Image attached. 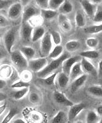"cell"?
I'll return each instance as SVG.
<instances>
[{"mask_svg":"<svg viewBox=\"0 0 102 123\" xmlns=\"http://www.w3.org/2000/svg\"><path fill=\"white\" fill-rule=\"evenodd\" d=\"M71 57V55L68 52H65L62 54L61 56L56 59H53L50 62V63H48L47 66L43 70L37 73V75L40 78H44L48 76L50 74L54 73L55 70H57L60 66L62 65V63L64 60Z\"/></svg>","mask_w":102,"mask_h":123,"instance_id":"1","label":"cell"},{"mask_svg":"<svg viewBox=\"0 0 102 123\" xmlns=\"http://www.w3.org/2000/svg\"><path fill=\"white\" fill-rule=\"evenodd\" d=\"M11 59L16 68L22 72L26 70L28 67V62L20 50H16L12 51Z\"/></svg>","mask_w":102,"mask_h":123,"instance_id":"2","label":"cell"},{"mask_svg":"<svg viewBox=\"0 0 102 123\" xmlns=\"http://www.w3.org/2000/svg\"><path fill=\"white\" fill-rule=\"evenodd\" d=\"M18 31L17 27H12L7 31L4 37V43L6 50L11 54L12 51V48L16 42L17 33Z\"/></svg>","mask_w":102,"mask_h":123,"instance_id":"3","label":"cell"},{"mask_svg":"<svg viewBox=\"0 0 102 123\" xmlns=\"http://www.w3.org/2000/svg\"><path fill=\"white\" fill-rule=\"evenodd\" d=\"M52 49V41L49 33H46L41 39L40 45V54L42 57H48Z\"/></svg>","mask_w":102,"mask_h":123,"instance_id":"4","label":"cell"},{"mask_svg":"<svg viewBox=\"0 0 102 123\" xmlns=\"http://www.w3.org/2000/svg\"><path fill=\"white\" fill-rule=\"evenodd\" d=\"M48 64L46 57H40L38 59H33L28 61V67L31 71L38 73L43 70Z\"/></svg>","mask_w":102,"mask_h":123,"instance_id":"5","label":"cell"},{"mask_svg":"<svg viewBox=\"0 0 102 123\" xmlns=\"http://www.w3.org/2000/svg\"><path fill=\"white\" fill-rule=\"evenodd\" d=\"M41 14V10L33 5L28 4L25 6L22 12V23L28 22L33 17L39 15Z\"/></svg>","mask_w":102,"mask_h":123,"instance_id":"6","label":"cell"},{"mask_svg":"<svg viewBox=\"0 0 102 123\" xmlns=\"http://www.w3.org/2000/svg\"><path fill=\"white\" fill-rule=\"evenodd\" d=\"M23 12V6L21 3L17 2L9 6L8 9V17L10 19L15 20L19 18Z\"/></svg>","mask_w":102,"mask_h":123,"instance_id":"7","label":"cell"},{"mask_svg":"<svg viewBox=\"0 0 102 123\" xmlns=\"http://www.w3.org/2000/svg\"><path fill=\"white\" fill-rule=\"evenodd\" d=\"M82 57L80 55H76L74 57H70L69 58L66 59L63 62L62 66V72L65 73L67 75H70V71H71V68L75 64L76 62H81Z\"/></svg>","mask_w":102,"mask_h":123,"instance_id":"8","label":"cell"},{"mask_svg":"<svg viewBox=\"0 0 102 123\" xmlns=\"http://www.w3.org/2000/svg\"><path fill=\"white\" fill-rule=\"evenodd\" d=\"M33 29V26L29 22L22 23L21 30H20V35H21L22 39L24 41L28 42L29 41L31 40Z\"/></svg>","mask_w":102,"mask_h":123,"instance_id":"9","label":"cell"},{"mask_svg":"<svg viewBox=\"0 0 102 123\" xmlns=\"http://www.w3.org/2000/svg\"><path fill=\"white\" fill-rule=\"evenodd\" d=\"M85 104L84 103H79V104H74L71 106H70V109L68 113V117L70 121H73L76 119L81 112L83 111L85 108Z\"/></svg>","mask_w":102,"mask_h":123,"instance_id":"10","label":"cell"},{"mask_svg":"<svg viewBox=\"0 0 102 123\" xmlns=\"http://www.w3.org/2000/svg\"><path fill=\"white\" fill-rule=\"evenodd\" d=\"M81 65L84 73L90 74L94 76H96L98 75L97 70L95 67V66L89 61V59L82 57V59L81 60Z\"/></svg>","mask_w":102,"mask_h":123,"instance_id":"11","label":"cell"},{"mask_svg":"<svg viewBox=\"0 0 102 123\" xmlns=\"http://www.w3.org/2000/svg\"><path fill=\"white\" fill-rule=\"evenodd\" d=\"M80 4L84 12L90 18H93L96 9V4L92 3L89 0H80Z\"/></svg>","mask_w":102,"mask_h":123,"instance_id":"12","label":"cell"},{"mask_svg":"<svg viewBox=\"0 0 102 123\" xmlns=\"http://www.w3.org/2000/svg\"><path fill=\"white\" fill-rule=\"evenodd\" d=\"M54 98L58 104L65 106H71L74 105L73 102L66 97L63 93L60 92H55L54 94Z\"/></svg>","mask_w":102,"mask_h":123,"instance_id":"13","label":"cell"},{"mask_svg":"<svg viewBox=\"0 0 102 123\" xmlns=\"http://www.w3.org/2000/svg\"><path fill=\"white\" fill-rule=\"evenodd\" d=\"M59 24L60 25V28L65 32H69L72 28L71 22L68 18V17L64 14H60L58 18Z\"/></svg>","mask_w":102,"mask_h":123,"instance_id":"14","label":"cell"},{"mask_svg":"<svg viewBox=\"0 0 102 123\" xmlns=\"http://www.w3.org/2000/svg\"><path fill=\"white\" fill-rule=\"evenodd\" d=\"M87 79V75L86 74H83V75L80 76L78 78L73 80L71 85V92L74 93L78 90L81 87L85 84Z\"/></svg>","mask_w":102,"mask_h":123,"instance_id":"15","label":"cell"},{"mask_svg":"<svg viewBox=\"0 0 102 123\" xmlns=\"http://www.w3.org/2000/svg\"><path fill=\"white\" fill-rule=\"evenodd\" d=\"M83 74H84V71H83V69H82L81 62H76L71 69L70 75H69L70 80L71 79V80L73 81V80H75L77 78H78L80 76L83 75Z\"/></svg>","mask_w":102,"mask_h":123,"instance_id":"16","label":"cell"},{"mask_svg":"<svg viewBox=\"0 0 102 123\" xmlns=\"http://www.w3.org/2000/svg\"><path fill=\"white\" fill-rule=\"evenodd\" d=\"M69 121L68 114L63 111H59L52 118L50 123H67Z\"/></svg>","mask_w":102,"mask_h":123,"instance_id":"17","label":"cell"},{"mask_svg":"<svg viewBox=\"0 0 102 123\" xmlns=\"http://www.w3.org/2000/svg\"><path fill=\"white\" fill-rule=\"evenodd\" d=\"M45 33H46V31L43 27H41V26H38V27H35L33 31L31 41L33 42H36L39 39H42Z\"/></svg>","mask_w":102,"mask_h":123,"instance_id":"18","label":"cell"},{"mask_svg":"<svg viewBox=\"0 0 102 123\" xmlns=\"http://www.w3.org/2000/svg\"><path fill=\"white\" fill-rule=\"evenodd\" d=\"M70 81V77L63 72H61L57 76V84L60 88L64 89L67 86Z\"/></svg>","mask_w":102,"mask_h":123,"instance_id":"19","label":"cell"},{"mask_svg":"<svg viewBox=\"0 0 102 123\" xmlns=\"http://www.w3.org/2000/svg\"><path fill=\"white\" fill-rule=\"evenodd\" d=\"M73 10V5L69 0H65L64 2L62 3V4L60 6L59 9H58V11L61 14H70Z\"/></svg>","mask_w":102,"mask_h":123,"instance_id":"20","label":"cell"},{"mask_svg":"<svg viewBox=\"0 0 102 123\" xmlns=\"http://www.w3.org/2000/svg\"><path fill=\"white\" fill-rule=\"evenodd\" d=\"M20 51L22 52V54L27 60H29L33 59L34 56L36 54L35 49L30 46H23L20 48Z\"/></svg>","mask_w":102,"mask_h":123,"instance_id":"21","label":"cell"},{"mask_svg":"<svg viewBox=\"0 0 102 123\" xmlns=\"http://www.w3.org/2000/svg\"><path fill=\"white\" fill-rule=\"evenodd\" d=\"M87 91L93 96L102 98V86H91L87 88Z\"/></svg>","mask_w":102,"mask_h":123,"instance_id":"22","label":"cell"},{"mask_svg":"<svg viewBox=\"0 0 102 123\" xmlns=\"http://www.w3.org/2000/svg\"><path fill=\"white\" fill-rule=\"evenodd\" d=\"M63 53V48L61 45H55L53 49L48 55V57L51 59H56L59 58Z\"/></svg>","mask_w":102,"mask_h":123,"instance_id":"23","label":"cell"},{"mask_svg":"<svg viewBox=\"0 0 102 123\" xmlns=\"http://www.w3.org/2000/svg\"><path fill=\"white\" fill-rule=\"evenodd\" d=\"M80 47H81V43L79 41L76 40L69 41L65 44V48L69 53L78 50Z\"/></svg>","mask_w":102,"mask_h":123,"instance_id":"24","label":"cell"},{"mask_svg":"<svg viewBox=\"0 0 102 123\" xmlns=\"http://www.w3.org/2000/svg\"><path fill=\"white\" fill-rule=\"evenodd\" d=\"M41 15L42 18L46 20H51L57 15V11H54L50 9H41Z\"/></svg>","mask_w":102,"mask_h":123,"instance_id":"25","label":"cell"},{"mask_svg":"<svg viewBox=\"0 0 102 123\" xmlns=\"http://www.w3.org/2000/svg\"><path fill=\"white\" fill-rule=\"evenodd\" d=\"M75 22L76 25L80 28L85 27L86 21H85V16L81 11H77L75 14Z\"/></svg>","mask_w":102,"mask_h":123,"instance_id":"26","label":"cell"},{"mask_svg":"<svg viewBox=\"0 0 102 123\" xmlns=\"http://www.w3.org/2000/svg\"><path fill=\"white\" fill-rule=\"evenodd\" d=\"M81 57L87 59H96L99 57V52L95 50H88L81 52L79 54Z\"/></svg>","mask_w":102,"mask_h":123,"instance_id":"27","label":"cell"},{"mask_svg":"<svg viewBox=\"0 0 102 123\" xmlns=\"http://www.w3.org/2000/svg\"><path fill=\"white\" fill-rule=\"evenodd\" d=\"M84 31L85 33L90 34V35L99 33L102 31V23L86 27L84 28Z\"/></svg>","mask_w":102,"mask_h":123,"instance_id":"28","label":"cell"},{"mask_svg":"<svg viewBox=\"0 0 102 123\" xmlns=\"http://www.w3.org/2000/svg\"><path fill=\"white\" fill-rule=\"evenodd\" d=\"M99 120L100 116L94 111H89L87 113L85 118L86 123H98Z\"/></svg>","mask_w":102,"mask_h":123,"instance_id":"29","label":"cell"},{"mask_svg":"<svg viewBox=\"0 0 102 123\" xmlns=\"http://www.w3.org/2000/svg\"><path fill=\"white\" fill-rule=\"evenodd\" d=\"M17 113H18V111L17 109L11 108L0 123H10L13 118L15 117V116L17 115Z\"/></svg>","mask_w":102,"mask_h":123,"instance_id":"30","label":"cell"},{"mask_svg":"<svg viewBox=\"0 0 102 123\" xmlns=\"http://www.w3.org/2000/svg\"><path fill=\"white\" fill-rule=\"evenodd\" d=\"M29 91V87H25V88L18 89V91H16L13 95V98L15 100H20L24 98L25 95H27Z\"/></svg>","mask_w":102,"mask_h":123,"instance_id":"31","label":"cell"},{"mask_svg":"<svg viewBox=\"0 0 102 123\" xmlns=\"http://www.w3.org/2000/svg\"><path fill=\"white\" fill-rule=\"evenodd\" d=\"M64 1L65 0H49L48 9L54 10V11H58Z\"/></svg>","mask_w":102,"mask_h":123,"instance_id":"32","label":"cell"},{"mask_svg":"<svg viewBox=\"0 0 102 123\" xmlns=\"http://www.w3.org/2000/svg\"><path fill=\"white\" fill-rule=\"evenodd\" d=\"M93 21L95 23H102V6H98L96 7V11L93 17Z\"/></svg>","mask_w":102,"mask_h":123,"instance_id":"33","label":"cell"},{"mask_svg":"<svg viewBox=\"0 0 102 123\" xmlns=\"http://www.w3.org/2000/svg\"><path fill=\"white\" fill-rule=\"evenodd\" d=\"M29 82H26L23 80H18V81H15L11 85V87L12 89H22L25 87H29L30 86Z\"/></svg>","mask_w":102,"mask_h":123,"instance_id":"34","label":"cell"},{"mask_svg":"<svg viewBox=\"0 0 102 123\" xmlns=\"http://www.w3.org/2000/svg\"><path fill=\"white\" fill-rule=\"evenodd\" d=\"M50 35L51 36L52 43L55 45H60L62 42V38L61 35L57 31H52L50 33Z\"/></svg>","mask_w":102,"mask_h":123,"instance_id":"35","label":"cell"},{"mask_svg":"<svg viewBox=\"0 0 102 123\" xmlns=\"http://www.w3.org/2000/svg\"><path fill=\"white\" fill-rule=\"evenodd\" d=\"M12 71L11 68L9 65H3L0 68V75L4 78H8L11 74Z\"/></svg>","mask_w":102,"mask_h":123,"instance_id":"36","label":"cell"},{"mask_svg":"<svg viewBox=\"0 0 102 123\" xmlns=\"http://www.w3.org/2000/svg\"><path fill=\"white\" fill-rule=\"evenodd\" d=\"M99 41L96 38H89L85 41V44L87 46L91 49H94L98 45Z\"/></svg>","mask_w":102,"mask_h":123,"instance_id":"37","label":"cell"},{"mask_svg":"<svg viewBox=\"0 0 102 123\" xmlns=\"http://www.w3.org/2000/svg\"><path fill=\"white\" fill-rule=\"evenodd\" d=\"M57 74L58 73H57V72H55V73H52V74H50V75H49L48 76L43 78L44 83L48 86L53 85V84H54L55 80V78H57Z\"/></svg>","mask_w":102,"mask_h":123,"instance_id":"38","label":"cell"},{"mask_svg":"<svg viewBox=\"0 0 102 123\" xmlns=\"http://www.w3.org/2000/svg\"><path fill=\"white\" fill-rule=\"evenodd\" d=\"M29 100L30 102L33 104H39V102H40V97L36 92H33L30 94Z\"/></svg>","mask_w":102,"mask_h":123,"instance_id":"39","label":"cell"},{"mask_svg":"<svg viewBox=\"0 0 102 123\" xmlns=\"http://www.w3.org/2000/svg\"><path fill=\"white\" fill-rule=\"evenodd\" d=\"M36 4L41 9H48L49 0H35Z\"/></svg>","mask_w":102,"mask_h":123,"instance_id":"40","label":"cell"},{"mask_svg":"<svg viewBox=\"0 0 102 123\" xmlns=\"http://www.w3.org/2000/svg\"><path fill=\"white\" fill-rule=\"evenodd\" d=\"M22 80L26 82H29L31 79V74L29 71L25 70L22 71L21 73Z\"/></svg>","mask_w":102,"mask_h":123,"instance_id":"41","label":"cell"},{"mask_svg":"<svg viewBox=\"0 0 102 123\" xmlns=\"http://www.w3.org/2000/svg\"><path fill=\"white\" fill-rule=\"evenodd\" d=\"M9 25V22L7 17L0 14V28H5Z\"/></svg>","mask_w":102,"mask_h":123,"instance_id":"42","label":"cell"},{"mask_svg":"<svg viewBox=\"0 0 102 123\" xmlns=\"http://www.w3.org/2000/svg\"><path fill=\"white\" fill-rule=\"evenodd\" d=\"M11 3V1L9 0H0V11L8 7Z\"/></svg>","mask_w":102,"mask_h":123,"instance_id":"43","label":"cell"},{"mask_svg":"<svg viewBox=\"0 0 102 123\" xmlns=\"http://www.w3.org/2000/svg\"><path fill=\"white\" fill-rule=\"evenodd\" d=\"M98 75L100 77H102V59L100 60L98 63Z\"/></svg>","mask_w":102,"mask_h":123,"instance_id":"44","label":"cell"},{"mask_svg":"<svg viewBox=\"0 0 102 123\" xmlns=\"http://www.w3.org/2000/svg\"><path fill=\"white\" fill-rule=\"evenodd\" d=\"M95 112L99 116H102V105L98 106V107L96 108Z\"/></svg>","mask_w":102,"mask_h":123,"instance_id":"45","label":"cell"},{"mask_svg":"<svg viewBox=\"0 0 102 123\" xmlns=\"http://www.w3.org/2000/svg\"><path fill=\"white\" fill-rule=\"evenodd\" d=\"M32 117H33V120L35 121L38 122V121H39V120H40V116L37 113L33 114Z\"/></svg>","mask_w":102,"mask_h":123,"instance_id":"46","label":"cell"},{"mask_svg":"<svg viewBox=\"0 0 102 123\" xmlns=\"http://www.w3.org/2000/svg\"><path fill=\"white\" fill-rule=\"evenodd\" d=\"M7 95L3 92H0V102H2L3 101L5 100L7 98Z\"/></svg>","mask_w":102,"mask_h":123,"instance_id":"47","label":"cell"},{"mask_svg":"<svg viewBox=\"0 0 102 123\" xmlns=\"http://www.w3.org/2000/svg\"><path fill=\"white\" fill-rule=\"evenodd\" d=\"M6 86V82L5 80H3V79L0 78V89L4 88V87Z\"/></svg>","mask_w":102,"mask_h":123,"instance_id":"48","label":"cell"},{"mask_svg":"<svg viewBox=\"0 0 102 123\" xmlns=\"http://www.w3.org/2000/svg\"><path fill=\"white\" fill-rule=\"evenodd\" d=\"M6 108V104H3V105H1L0 106V116L2 115V114L4 113V111H5Z\"/></svg>","mask_w":102,"mask_h":123,"instance_id":"49","label":"cell"},{"mask_svg":"<svg viewBox=\"0 0 102 123\" xmlns=\"http://www.w3.org/2000/svg\"><path fill=\"white\" fill-rule=\"evenodd\" d=\"M12 123H26L24 119L21 118H17V119H14L12 121Z\"/></svg>","mask_w":102,"mask_h":123,"instance_id":"50","label":"cell"},{"mask_svg":"<svg viewBox=\"0 0 102 123\" xmlns=\"http://www.w3.org/2000/svg\"><path fill=\"white\" fill-rule=\"evenodd\" d=\"M30 1V0H20L21 4H22L23 6H25L29 4Z\"/></svg>","mask_w":102,"mask_h":123,"instance_id":"51","label":"cell"},{"mask_svg":"<svg viewBox=\"0 0 102 123\" xmlns=\"http://www.w3.org/2000/svg\"><path fill=\"white\" fill-rule=\"evenodd\" d=\"M92 3L95 4H100V3H102V0H89Z\"/></svg>","mask_w":102,"mask_h":123,"instance_id":"52","label":"cell"},{"mask_svg":"<svg viewBox=\"0 0 102 123\" xmlns=\"http://www.w3.org/2000/svg\"><path fill=\"white\" fill-rule=\"evenodd\" d=\"M3 57V53H2V52L0 50V60L2 59V58Z\"/></svg>","mask_w":102,"mask_h":123,"instance_id":"53","label":"cell"},{"mask_svg":"<svg viewBox=\"0 0 102 123\" xmlns=\"http://www.w3.org/2000/svg\"><path fill=\"white\" fill-rule=\"evenodd\" d=\"M84 123L82 121H77L76 123Z\"/></svg>","mask_w":102,"mask_h":123,"instance_id":"54","label":"cell"},{"mask_svg":"<svg viewBox=\"0 0 102 123\" xmlns=\"http://www.w3.org/2000/svg\"><path fill=\"white\" fill-rule=\"evenodd\" d=\"M98 123H102V119H100V120H99V121L98 122Z\"/></svg>","mask_w":102,"mask_h":123,"instance_id":"55","label":"cell"},{"mask_svg":"<svg viewBox=\"0 0 102 123\" xmlns=\"http://www.w3.org/2000/svg\"><path fill=\"white\" fill-rule=\"evenodd\" d=\"M1 35H0V43H1Z\"/></svg>","mask_w":102,"mask_h":123,"instance_id":"56","label":"cell"},{"mask_svg":"<svg viewBox=\"0 0 102 123\" xmlns=\"http://www.w3.org/2000/svg\"><path fill=\"white\" fill-rule=\"evenodd\" d=\"M101 85L102 86V82H101Z\"/></svg>","mask_w":102,"mask_h":123,"instance_id":"57","label":"cell"},{"mask_svg":"<svg viewBox=\"0 0 102 123\" xmlns=\"http://www.w3.org/2000/svg\"></svg>","mask_w":102,"mask_h":123,"instance_id":"58","label":"cell"}]
</instances>
